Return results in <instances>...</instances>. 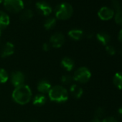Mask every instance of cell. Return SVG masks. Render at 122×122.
I'll list each match as a JSON object with an SVG mask.
<instances>
[{"label":"cell","mask_w":122,"mask_h":122,"mask_svg":"<svg viewBox=\"0 0 122 122\" xmlns=\"http://www.w3.org/2000/svg\"><path fill=\"white\" fill-rule=\"evenodd\" d=\"M12 96L15 102L20 105H25L32 99V93L30 86L26 84H23L15 87Z\"/></svg>","instance_id":"1"},{"label":"cell","mask_w":122,"mask_h":122,"mask_svg":"<svg viewBox=\"0 0 122 122\" xmlns=\"http://www.w3.org/2000/svg\"><path fill=\"white\" fill-rule=\"evenodd\" d=\"M48 96L52 101L56 103H64L68 99V92L62 86H55L52 87L48 93Z\"/></svg>","instance_id":"2"},{"label":"cell","mask_w":122,"mask_h":122,"mask_svg":"<svg viewBox=\"0 0 122 122\" xmlns=\"http://www.w3.org/2000/svg\"><path fill=\"white\" fill-rule=\"evenodd\" d=\"M73 13V7L68 3H62L55 8V17L58 20H66L71 17Z\"/></svg>","instance_id":"3"},{"label":"cell","mask_w":122,"mask_h":122,"mask_svg":"<svg viewBox=\"0 0 122 122\" xmlns=\"http://www.w3.org/2000/svg\"><path fill=\"white\" fill-rule=\"evenodd\" d=\"M73 80L80 83H87L91 77V73L86 67H81L74 73Z\"/></svg>","instance_id":"4"},{"label":"cell","mask_w":122,"mask_h":122,"mask_svg":"<svg viewBox=\"0 0 122 122\" xmlns=\"http://www.w3.org/2000/svg\"><path fill=\"white\" fill-rule=\"evenodd\" d=\"M5 8L12 13H17L22 11L24 8L22 0H4Z\"/></svg>","instance_id":"5"},{"label":"cell","mask_w":122,"mask_h":122,"mask_svg":"<svg viewBox=\"0 0 122 122\" xmlns=\"http://www.w3.org/2000/svg\"><path fill=\"white\" fill-rule=\"evenodd\" d=\"M65 42V36L61 32L53 34L50 38V45L54 48L61 47Z\"/></svg>","instance_id":"6"},{"label":"cell","mask_w":122,"mask_h":122,"mask_svg":"<svg viewBox=\"0 0 122 122\" xmlns=\"http://www.w3.org/2000/svg\"><path fill=\"white\" fill-rule=\"evenodd\" d=\"M10 81H11L12 84L15 87H17V86L25 84V76L24 73L21 71H14L11 74Z\"/></svg>","instance_id":"7"},{"label":"cell","mask_w":122,"mask_h":122,"mask_svg":"<svg viewBox=\"0 0 122 122\" xmlns=\"http://www.w3.org/2000/svg\"><path fill=\"white\" fill-rule=\"evenodd\" d=\"M98 15L99 18L102 20H109L114 15V10L108 7H103L100 9L98 12Z\"/></svg>","instance_id":"8"},{"label":"cell","mask_w":122,"mask_h":122,"mask_svg":"<svg viewBox=\"0 0 122 122\" xmlns=\"http://www.w3.org/2000/svg\"><path fill=\"white\" fill-rule=\"evenodd\" d=\"M36 8L39 13L42 14L44 16H47L50 15L52 10L51 6L45 2H39L36 3Z\"/></svg>","instance_id":"9"},{"label":"cell","mask_w":122,"mask_h":122,"mask_svg":"<svg viewBox=\"0 0 122 122\" xmlns=\"http://www.w3.org/2000/svg\"><path fill=\"white\" fill-rule=\"evenodd\" d=\"M14 52H15V45L10 42H7L2 47L1 57L3 58L8 57L12 55Z\"/></svg>","instance_id":"10"},{"label":"cell","mask_w":122,"mask_h":122,"mask_svg":"<svg viewBox=\"0 0 122 122\" xmlns=\"http://www.w3.org/2000/svg\"><path fill=\"white\" fill-rule=\"evenodd\" d=\"M51 88H52V85L47 80L40 81L37 86V89L40 92V93H42L44 95L46 93H48Z\"/></svg>","instance_id":"11"},{"label":"cell","mask_w":122,"mask_h":122,"mask_svg":"<svg viewBox=\"0 0 122 122\" xmlns=\"http://www.w3.org/2000/svg\"><path fill=\"white\" fill-rule=\"evenodd\" d=\"M61 66L67 71H71L75 67V62L73 59L68 57H65L61 60Z\"/></svg>","instance_id":"12"},{"label":"cell","mask_w":122,"mask_h":122,"mask_svg":"<svg viewBox=\"0 0 122 122\" xmlns=\"http://www.w3.org/2000/svg\"><path fill=\"white\" fill-rule=\"evenodd\" d=\"M70 93L75 98H80L83 93V90L78 85L73 84L70 87Z\"/></svg>","instance_id":"13"},{"label":"cell","mask_w":122,"mask_h":122,"mask_svg":"<svg viewBox=\"0 0 122 122\" xmlns=\"http://www.w3.org/2000/svg\"><path fill=\"white\" fill-rule=\"evenodd\" d=\"M10 24V17L4 12L0 11V35L2 34V31L8 26Z\"/></svg>","instance_id":"14"},{"label":"cell","mask_w":122,"mask_h":122,"mask_svg":"<svg viewBox=\"0 0 122 122\" xmlns=\"http://www.w3.org/2000/svg\"><path fill=\"white\" fill-rule=\"evenodd\" d=\"M96 38L100 43H101L103 45H106V46L109 43L110 40H111L110 35L105 32H101L98 33L96 35Z\"/></svg>","instance_id":"15"},{"label":"cell","mask_w":122,"mask_h":122,"mask_svg":"<svg viewBox=\"0 0 122 122\" xmlns=\"http://www.w3.org/2000/svg\"><path fill=\"white\" fill-rule=\"evenodd\" d=\"M46 102H47V98L44 94H42V93L37 94L36 96H34V98L32 99L33 104L35 106H43L44 104H45Z\"/></svg>","instance_id":"16"},{"label":"cell","mask_w":122,"mask_h":122,"mask_svg":"<svg viewBox=\"0 0 122 122\" xmlns=\"http://www.w3.org/2000/svg\"><path fill=\"white\" fill-rule=\"evenodd\" d=\"M68 35L71 39H73L74 40H79L83 37V32L81 30L74 29V30H71L68 32Z\"/></svg>","instance_id":"17"},{"label":"cell","mask_w":122,"mask_h":122,"mask_svg":"<svg viewBox=\"0 0 122 122\" xmlns=\"http://www.w3.org/2000/svg\"><path fill=\"white\" fill-rule=\"evenodd\" d=\"M113 83L118 89H122V72L116 73L113 79Z\"/></svg>","instance_id":"18"},{"label":"cell","mask_w":122,"mask_h":122,"mask_svg":"<svg viewBox=\"0 0 122 122\" xmlns=\"http://www.w3.org/2000/svg\"><path fill=\"white\" fill-rule=\"evenodd\" d=\"M33 17V12L31 10L27 9L22 12V13L20 15V20L22 21H28Z\"/></svg>","instance_id":"19"},{"label":"cell","mask_w":122,"mask_h":122,"mask_svg":"<svg viewBox=\"0 0 122 122\" xmlns=\"http://www.w3.org/2000/svg\"><path fill=\"white\" fill-rule=\"evenodd\" d=\"M55 25H56V20L53 17H50V18L47 19L44 23V27L47 30L54 28Z\"/></svg>","instance_id":"20"},{"label":"cell","mask_w":122,"mask_h":122,"mask_svg":"<svg viewBox=\"0 0 122 122\" xmlns=\"http://www.w3.org/2000/svg\"><path fill=\"white\" fill-rule=\"evenodd\" d=\"M8 73L4 68H0V83H5L8 81Z\"/></svg>","instance_id":"21"},{"label":"cell","mask_w":122,"mask_h":122,"mask_svg":"<svg viewBox=\"0 0 122 122\" xmlns=\"http://www.w3.org/2000/svg\"><path fill=\"white\" fill-rule=\"evenodd\" d=\"M73 81H74L73 77L71 76V75H68V74L63 75L62 77H61V83H62L63 84H65V85L71 84Z\"/></svg>","instance_id":"22"},{"label":"cell","mask_w":122,"mask_h":122,"mask_svg":"<svg viewBox=\"0 0 122 122\" xmlns=\"http://www.w3.org/2000/svg\"><path fill=\"white\" fill-rule=\"evenodd\" d=\"M104 114H105V110L101 107L98 108L94 112L95 118H98V119H100L101 118H102L104 116Z\"/></svg>","instance_id":"23"},{"label":"cell","mask_w":122,"mask_h":122,"mask_svg":"<svg viewBox=\"0 0 122 122\" xmlns=\"http://www.w3.org/2000/svg\"><path fill=\"white\" fill-rule=\"evenodd\" d=\"M115 22L120 25H122V10L116 12L115 14Z\"/></svg>","instance_id":"24"},{"label":"cell","mask_w":122,"mask_h":122,"mask_svg":"<svg viewBox=\"0 0 122 122\" xmlns=\"http://www.w3.org/2000/svg\"><path fill=\"white\" fill-rule=\"evenodd\" d=\"M111 5L116 12L121 10V4L118 0H111Z\"/></svg>","instance_id":"25"},{"label":"cell","mask_w":122,"mask_h":122,"mask_svg":"<svg viewBox=\"0 0 122 122\" xmlns=\"http://www.w3.org/2000/svg\"><path fill=\"white\" fill-rule=\"evenodd\" d=\"M106 50L108 52V54H109L110 55H114L116 54V49L112 45H107L106 46Z\"/></svg>","instance_id":"26"},{"label":"cell","mask_w":122,"mask_h":122,"mask_svg":"<svg viewBox=\"0 0 122 122\" xmlns=\"http://www.w3.org/2000/svg\"><path fill=\"white\" fill-rule=\"evenodd\" d=\"M102 122H118V121L113 116H107V117H105L103 119Z\"/></svg>","instance_id":"27"},{"label":"cell","mask_w":122,"mask_h":122,"mask_svg":"<svg viewBox=\"0 0 122 122\" xmlns=\"http://www.w3.org/2000/svg\"><path fill=\"white\" fill-rule=\"evenodd\" d=\"M50 47H51V45H50L49 43H47V42H45V43L42 45V49H43V50L45 51V52L49 51L50 49Z\"/></svg>","instance_id":"28"},{"label":"cell","mask_w":122,"mask_h":122,"mask_svg":"<svg viewBox=\"0 0 122 122\" xmlns=\"http://www.w3.org/2000/svg\"><path fill=\"white\" fill-rule=\"evenodd\" d=\"M118 40L120 41L121 43H122V29L120 30V32L118 33Z\"/></svg>","instance_id":"29"},{"label":"cell","mask_w":122,"mask_h":122,"mask_svg":"<svg viewBox=\"0 0 122 122\" xmlns=\"http://www.w3.org/2000/svg\"><path fill=\"white\" fill-rule=\"evenodd\" d=\"M118 114H119L120 117H121V118H122V106H121V108H118Z\"/></svg>","instance_id":"30"},{"label":"cell","mask_w":122,"mask_h":122,"mask_svg":"<svg viewBox=\"0 0 122 122\" xmlns=\"http://www.w3.org/2000/svg\"><path fill=\"white\" fill-rule=\"evenodd\" d=\"M90 122H101V121H100V119H98V118H94V119L91 120Z\"/></svg>","instance_id":"31"},{"label":"cell","mask_w":122,"mask_h":122,"mask_svg":"<svg viewBox=\"0 0 122 122\" xmlns=\"http://www.w3.org/2000/svg\"><path fill=\"white\" fill-rule=\"evenodd\" d=\"M31 122H37V121H35V120H34V121H32Z\"/></svg>","instance_id":"32"},{"label":"cell","mask_w":122,"mask_h":122,"mask_svg":"<svg viewBox=\"0 0 122 122\" xmlns=\"http://www.w3.org/2000/svg\"><path fill=\"white\" fill-rule=\"evenodd\" d=\"M2 1H3V0H0V3H1V2H2Z\"/></svg>","instance_id":"33"},{"label":"cell","mask_w":122,"mask_h":122,"mask_svg":"<svg viewBox=\"0 0 122 122\" xmlns=\"http://www.w3.org/2000/svg\"><path fill=\"white\" fill-rule=\"evenodd\" d=\"M121 54H122V50H121Z\"/></svg>","instance_id":"34"},{"label":"cell","mask_w":122,"mask_h":122,"mask_svg":"<svg viewBox=\"0 0 122 122\" xmlns=\"http://www.w3.org/2000/svg\"><path fill=\"white\" fill-rule=\"evenodd\" d=\"M21 122H22V121H21Z\"/></svg>","instance_id":"35"}]
</instances>
